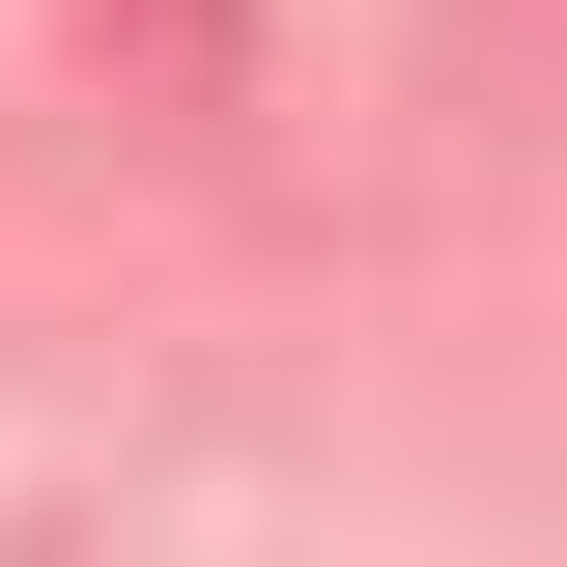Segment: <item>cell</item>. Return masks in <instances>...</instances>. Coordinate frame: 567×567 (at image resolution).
<instances>
[{
    "label": "cell",
    "mask_w": 567,
    "mask_h": 567,
    "mask_svg": "<svg viewBox=\"0 0 567 567\" xmlns=\"http://www.w3.org/2000/svg\"><path fill=\"white\" fill-rule=\"evenodd\" d=\"M85 29H142V58H171V85H199V58H227V0H85Z\"/></svg>",
    "instance_id": "6da1fadb"
}]
</instances>
